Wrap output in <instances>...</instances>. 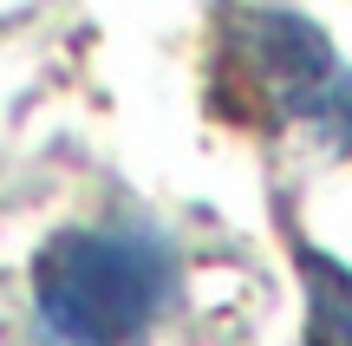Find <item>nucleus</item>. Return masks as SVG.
Wrapping results in <instances>:
<instances>
[{
    "mask_svg": "<svg viewBox=\"0 0 352 346\" xmlns=\"http://www.w3.org/2000/svg\"><path fill=\"white\" fill-rule=\"evenodd\" d=\"M176 294V261L151 229H65L33 261V321L46 346H138Z\"/></svg>",
    "mask_w": 352,
    "mask_h": 346,
    "instance_id": "1",
    "label": "nucleus"
},
{
    "mask_svg": "<svg viewBox=\"0 0 352 346\" xmlns=\"http://www.w3.org/2000/svg\"><path fill=\"white\" fill-rule=\"evenodd\" d=\"M222 85L254 118L307 125L333 144H352V65L307 13L235 7L222 26Z\"/></svg>",
    "mask_w": 352,
    "mask_h": 346,
    "instance_id": "2",
    "label": "nucleus"
},
{
    "mask_svg": "<svg viewBox=\"0 0 352 346\" xmlns=\"http://www.w3.org/2000/svg\"><path fill=\"white\" fill-rule=\"evenodd\" d=\"M307 288V346H352V268L320 248H294Z\"/></svg>",
    "mask_w": 352,
    "mask_h": 346,
    "instance_id": "3",
    "label": "nucleus"
}]
</instances>
